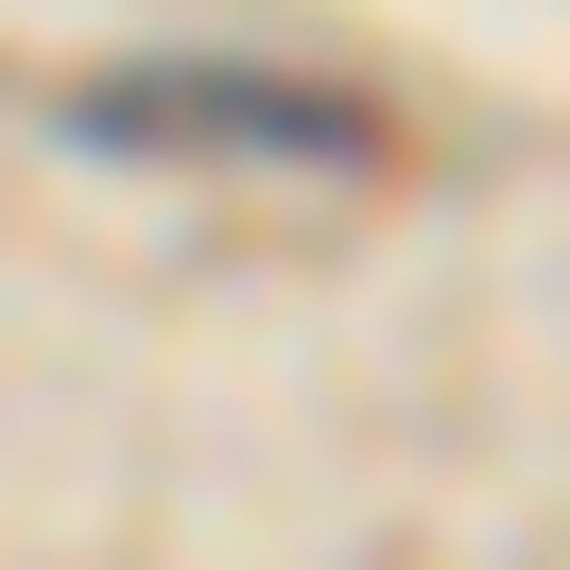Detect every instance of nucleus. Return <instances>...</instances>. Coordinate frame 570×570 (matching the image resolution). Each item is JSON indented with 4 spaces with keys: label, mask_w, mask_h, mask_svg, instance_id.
I'll use <instances>...</instances> for the list:
<instances>
[{
    "label": "nucleus",
    "mask_w": 570,
    "mask_h": 570,
    "mask_svg": "<svg viewBox=\"0 0 570 570\" xmlns=\"http://www.w3.org/2000/svg\"><path fill=\"white\" fill-rule=\"evenodd\" d=\"M87 156H259V174H381L397 121L328 70H243V52H139L70 87Z\"/></svg>",
    "instance_id": "nucleus-1"
}]
</instances>
